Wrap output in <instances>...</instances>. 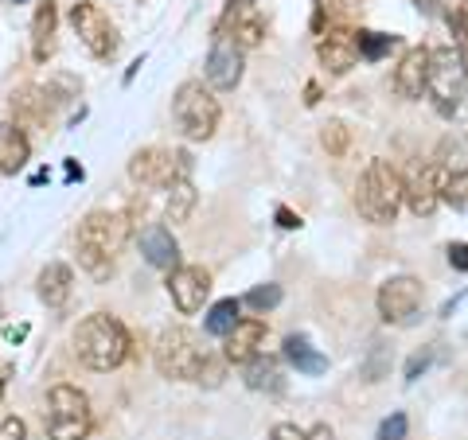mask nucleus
Wrapping results in <instances>:
<instances>
[{
	"label": "nucleus",
	"mask_w": 468,
	"mask_h": 440,
	"mask_svg": "<svg viewBox=\"0 0 468 440\" xmlns=\"http://www.w3.org/2000/svg\"><path fill=\"white\" fill-rule=\"evenodd\" d=\"M187 172H192V156L180 149H160V144L137 149L129 160V180L141 187H172L176 180H187Z\"/></svg>",
	"instance_id": "obj_7"
},
{
	"label": "nucleus",
	"mask_w": 468,
	"mask_h": 440,
	"mask_svg": "<svg viewBox=\"0 0 468 440\" xmlns=\"http://www.w3.org/2000/svg\"><path fill=\"white\" fill-rule=\"evenodd\" d=\"M261 347H266V320H258V316H246L234 324V331L223 340V359L227 362H254L261 355Z\"/></svg>",
	"instance_id": "obj_16"
},
{
	"label": "nucleus",
	"mask_w": 468,
	"mask_h": 440,
	"mask_svg": "<svg viewBox=\"0 0 468 440\" xmlns=\"http://www.w3.org/2000/svg\"><path fill=\"white\" fill-rule=\"evenodd\" d=\"M406 207L418 218H433L441 207V164H426L406 180Z\"/></svg>",
	"instance_id": "obj_17"
},
{
	"label": "nucleus",
	"mask_w": 468,
	"mask_h": 440,
	"mask_svg": "<svg viewBox=\"0 0 468 440\" xmlns=\"http://www.w3.org/2000/svg\"><path fill=\"white\" fill-rule=\"evenodd\" d=\"M129 234H133V218L122 215V211H90L79 223L75 234V254H79V266L90 273V277H110L122 249L129 246Z\"/></svg>",
	"instance_id": "obj_1"
},
{
	"label": "nucleus",
	"mask_w": 468,
	"mask_h": 440,
	"mask_svg": "<svg viewBox=\"0 0 468 440\" xmlns=\"http://www.w3.org/2000/svg\"><path fill=\"white\" fill-rule=\"evenodd\" d=\"M332 12H335V0H313V32L316 36H324L328 32V16H332Z\"/></svg>",
	"instance_id": "obj_30"
},
{
	"label": "nucleus",
	"mask_w": 468,
	"mask_h": 440,
	"mask_svg": "<svg viewBox=\"0 0 468 440\" xmlns=\"http://www.w3.org/2000/svg\"><path fill=\"white\" fill-rule=\"evenodd\" d=\"M430 362H433V351H418V355L406 362V378H410V382H414L418 374H426V366H430Z\"/></svg>",
	"instance_id": "obj_34"
},
{
	"label": "nucleus",
	"mask_w": 468,
	"mask_h": 440,
	"mask_svg": "<svg viewBox=\"0 0 468 440\" xmlns=\"http://www.w3.org/2000/svg\"><path fill=\"white\" fill-rule=\"evenodd\" d=\"M67 175H70V180H82V168L75 164V160H67Z\"/></svg>",
	"instance_id": "obj_38"
},
{
	"label": "nucleus",
	"mask_w": 468,
	"mask_h": 440,
	"mask_svg": "<svg viewBox=\"0 0 468 440\" xmlns=\"http://www.w3.org/2000/svg\"><path fill=\"white\" fill-rule=\"evenodd\" d=\"M378 440H406V414H390L378 424Z\"/></svg>",
	"instance_id": "obj_31"
},
{
	"label": "nucleus",
	"mask_w": 468,
	"mask_h": 440,
	"mask_svg": "<svg viewBox=\"0 0 468 440\" xmlns=\"http://www.w3.org/2000/svg\"><path fill=\"white\" fill-rule=\"evenodd\" d=\"M394 94L406 101H418L430 94V47H410L399 67H394Z\"/></svg>",
	"instance_id": "obj_15"
},
{
	"label": "nucleus",
	"mask_w": 468,
	"mask_h": 440,
	"mask_svg": "<svg viewBox=\"0 0 468 440\" xmlns=\"http://www.w3.org/2000/svg\"><path fill=\"white\" fill-rule=\"evenodd\" d=\"M215 36H227V39L239 43L242 51H250L266 39V20L258 16V8L250 5V0H227L223 16H218V24H215Z\"/></svg>",
	"instance_id": "obj_11"
},
{
	"label": "nucleus",
	"mask_w": 468,
	"mask_h": 440,
	"mask_svg": "<svg viewBox=\"0 0 468 440\" xmlns=\"http://www.w3.org/2000/svg\"><path fill=\"white\" fill-rule=\"evenodd\" d=\"M270 440H309V433L297 429V424H292V421H282V424H273Z\"/></svg>",
	"instance_id": "obj_33"
},
{
	"label": "nucleus",
	"mask_w": 468,
	"mask_h": 440,
	"mask_svg": "<svg viewBox=\"0 0 468 440\" xmlns=\"http://www.w3.org/2000/svg\"><path fill=\"white\" fill-rule=\"evenodd\" d=\"M285 359L297 366V374H309V378L328 371V359L309 343V335H289L285 340Z\"/></svg>",
	"instance_id": "obj_22"
},
{
	"label": "nucleus",
	"mask_w": 468,
	"mask_h": 440,
	"mask_svg": "<svg viewBox=\"0 0 468 440\" xmlns=\"http://www.w3.org/2000/svg\"><path fill=\"white\" fill-rule=\"evenodd\" d=\"M445 254H449V266H452V269L468 273V242H452V246L445 249Z\"/></svg>",
	"instance_id": "obj_35"
},
{
	"label": "nucleus",
	"mask_w": 468,
	"mask_h": 440,
	"mask_svg": "<svg viewBox=\"0 0 468 440\" xmlns=\"http://www.w3.org/2000/svg\"><path fill=\"white\" fill-rule=\"evenodd\" d=\"M43 424H48V440H86L94 429L90 398L70 382L51 386L43 402Z\"/></svg>",
	"instance_id": "obj_4"
},
{
	"label": "nucleus",
	"mask_w": 468,
	"mask_h": 440,
	"mask_svg": "<svg viewBox=\"0 0 468 440\" xmlns=\"http://www.w3.org/2000/svg\"><path fill=\"white\" fill-rule=\"evenodd\" d=\"M406 203V180L390 160H371L356 183V211L375 226H390Z\"/></svg>",
	"instance_id": "obj_3"
},
{
	"label": "nucleus",
	"mask_w": 468,
	"mask_h": 440,
	"mask_svg": "<svg viewBox=\"0 0 468 440\" xmlns=\"http://www.w3.org/2000/svg\"><path fill=\"white\" fill-rule=\"evenodd\" d=\"M316 58L328 75H347L351 67L359 63V43H356V32L351 27H328L324 36L316 39Z\"/></svg>",
	"instance_id": "obj_14"
},
{
	"label": "nucleus",
	"mask_w": 468,
	"mask_h": 440,
	"mask_svg": "<svg viewBox=\"0 0 468 440\" xmlns=\"http://www.w3.org/2000/svg\"><path fill=\"white\" fill-rule=\"evenodd\" d=\"M468 63L457 47H433L430 51V98L441 113H452L464 98Z\"/></svg>",
	"instance_id": "obj_8"
},
{
	"label": "nucleus",
	"mask_w": 468,
	"mask_h": 440,
	"mask_svg": "<svg viewBox=\"0 0 468 440\" xmlns=\"http://www.w3.org/2000/svg\"><path fill=\"white\" fill-rule=\"evenodd\" d=\"M246 304L254 308V312H270V308L282 304V285H258L246 292Z\"/></svg>",
	"instance_id": "obj_29"
},
{
	"label": "nucleus",
	"mask_w": 468,
	"mask_h": 440,
	"mask_svg": "<svg viewBox=\"0 0 468 440\" xmlns=\"http://www.w3.org/2000/svg\"><path fill=\"white\" fill-rule=\"evenodd\" d=\"M421 300H426V288H421L418 277L410 273H399V277H387L383 285H378V316L387 320V324H410L418 312H421Z\"/></svg>",
	"instance_id": "obj_10"
},
{
	"label": "nucleus",
	"mask_w": 468,
	"mask_h": 440,
	"mask_svg": "<svg viewBox=\"0 0 468 440\" xmlns=\"http://www.w3.org/2000/svg\"><path fill=\"white\" fill-rule=\"evenodd\" d=\"M129 351H133V335L129 328L122 324L117 316H106V312H94L86 316L79 331H75V355L82 366H90V371L106 374V371H117Z\"/></svg>",
	"instance_id": "obj_2"
},
{
	"label": "nucleus",
	"mask_w": 468,
	"mask_h": 440,
	"mask_svg": "<svg viewBox=\"0 0 468 440\" xmlns=\"http://www.w3.org/2000/svg\"><path fill=\"white\" fill-rule=\"evenodd\" d=\"M246 386L250 390H261V393H282L285 378H282V366H277V359L270 355H258L254 362H246Z\"/></svg>",
	"instance_id": "obj_23"
},
{
	"label": "nucleus",
	"mask_w": 468,
	"mask_h": 440,
	"mask_svg": "<svg viewBox=\"0 0 468 440\" xmlns=\"http://www.w3.org/2000/svg\"><path fill=\"white\" fill-rule=\"evenodd\" d=\"M32 160V141L20 125H0V175H16Z\"/></svg>",
	"instance_id": "obj_21"
},
{
	"label": "nucleus",
	"mask_w": 468,
	"mask_h": 440,
	"mask_svg": "<svg viewBox=\"0 0 468 440\" xmlns=\"http://www.w3.org/2000/svg\"><path fill=\"white\" fill-rule=\"evenodd\" d=\"M309 440H335V433L328 429V424H313V429H309Z\"/></svg>",
	"instance_id": "obj_37"
},
{
	"label": "nucleus",
	"mask_w": 468,
	"mask_h": 440,
	"mask_svg": "<svg viewBox=\"0 0 468 440\" xmlns=\"http://www.w3.org/2000/svg\"><path fill=\"white\" fill-rule=\"evenodd\" d=\"M277 226H282V230H297L301 226V215H292L289 207H277Z\"/></svg>",
	"instance_id": "obj_36"
},
{
	"label": "nucleus",
	"mask_w": 468,
	"mask_h": 440,
	"mask_svg": "<svg viewBox=\"0 0 468 440\" xmlns=\"http://www.w3.org/2000/svg\"><path fill=\"white\" fill-rule=\"evenodd\" d=\"M0 440H27V424L20 417H5L0 421Z\"/></svg>",
	"instance_id": "obj_32"
},
{
	"label": "nucleus",
	"mask_w": 468,
	"mask_h": 440,
	"mask_svg": "<svg viewBox=\"0 0 468 440\" xmlns=\"http://www.w3.org/2000/svg\"><path fill=\"white\" fill-rule=\"evenodd\" d=\"M320 144H324L332 156H344L347 144H351V129L344 121H328L324 129H320Z\"/></svg>",
	"instance_id": "obj_28"
},
{
	"label": "nucleus",
	"mask_w": 468,
	"mask_h": 440,
	"mask_svg": "<svg viewBox=\"0 0 468 440\" xmlns=\"http://www.w3.org/2000/svg\"><path fill=\"white\" fill-rule=\"evenodd\" d=\"M441 203L449 207H468V172H452V168H441Z\"/></svg>",
	"instance_id": "obj_27"
},
{
	"label": "nucleus",
	"mask_w": 468,
	"mask_h": 440,
	"mask_svg": "<svg viewBox=\"0 0 468 440\" xmlns=\"http://www.w3.org/2000/svg\"><path fill=\"white\" fill-rule=\"evenodd\" d=\"M156 371L165 378H176V382H199L203 366H207V351L199 347V335L192 328L176 324V328H165L156 340Z\"/></svg>",
	"instance_id": "obj_5"
},
{
	"label": "nucleus",
	"mask_w": 468,
	"mask_h": 440,
	"mask_svg": "<svg viewBox=\"0 0 468 440\" xmlns=\"http://www.w3.org/2000/svg\"><path fill=\"white\" fill-rule=\"evenodd\" d=\"M55 32H58V8H55V0H43L36 8V20H32V58L36 63H48L55 55Z\"/></svg>",
	"instance_id": "obj_20"
},
{
	"label": "nucleus",
	"mask_w": 468,
	"mask_h": 440,
	"mask_svg": "<svg viewBox=\"0 0 468 440\" xmlns=\"http://www.w3.org/2000/svg\"><path fill=\"white\" fill-rule=\"evenodd\" d=\"M168 297L184 316H196L211 297V273L203 266H180L168 273Z\"/></svg>",
	"instance_id": "obj_13"
},
{
	"label": "nucleus",
	"mask_w": 468,
	"mask_h": 440,
	"mask_svg": "<svg viewBox=\"0 0 468 440\" xmlns=\"http://www.w3.org/2000/svg\"><path fill=\"white\" fill-rule=\"evenodd\" d=\"M172 117L187 141H211L218 129V101L211 86H203L199 79L180 82L172 94Z\"/></svg>",
	"instance_id": "obj_6"
},
{
	"label": "nucleus",
	"mask_w": 468,
	"mask_h": 440,
	"mask_svg": "<svg viewBox=\"0 0 468 440\" xmlns=\"http://www.w3.org/2000/svg\"><path fill=\"white\" fill-rule=\"evenodd\" d=\"M356 43H359V58H367V63H378V58H387L390 51L402 47L399 36H383V32H356Z\"/></svg>",
	"instance_id": "obj_26"
},
{
	"label": "nucleus",
	"mask_w": 468,
	"mask_h": 440,
	"mask_svg": "<svg viewBox=\"0 0 468 440\" xmlns=\"http://www.w3.org/2000/svg\"><path fill=\"white\" fill-rule=\"evenodd\" d=\"M141 254H144V261H149L153 269H165V273L180 269V246H176L172 230L160 226V223L141 230Z\"/></svg>",
	"instance_id": "obj_18"
},
{
	"label": "nucleus",
	"mask_w": 468,
	"mask_h": 440,
	"mask_svg": "<svg viewBox=\"0 0 468 440\" xmlns=\"http://www.w3.org/2000/svg\"><path fill=\"white\" fill-rule=\"evenodd\" d=\"M0 398H5V374H0Z\"/></svg>",
	"instance_id": "obj_39"
},
{
	"label": "nucleus",
	"mask_w": 468,
	"mask_h": 440,
	"mask_svg": "<svg viewBox=\"0 0 468 440\" xmlns=\"http://www.w3.org/2000/svg\"><path fill=\"white\" fill-rule=\"evenodd\" d=\"M239 312H242V300L227 297V300L211 304V312H207V320H203V328H207V335H215V340H227V335L234 331V324L242 320Z\"/></svg>",
	"instance_id": "obj_24"
},
{
	"label": "nucleus",
	"mask_w": 468,
	"mask_h": 440,
	"mask_svg": "<svg viewBox=\"0 0 468 440\" xmlns=\"http://www.w3.org/2000/svg\"><path fill=\"white\" fill-rule=\"evenodd\" d=\"M203 75H207L211 90H234L242 82V47L227 36H215L207 63H203Z\"/></svg>",
	"instance_id": "obj_12"
},
{
	"label": "nucleus",
	"mask_w": 468,
	"mask_h": 440,
	"mask_svg": "<svg viewBox=\"0 0 468 440\" xmlns=\"http://www.w3.org/2000/svg\"><path fill=\"white\" fill-rule=\"evenodd\" d=\"M196 187H192V180H176L172 187H168V203H165V215H168V223H187L192 218V211H196Z\"/></svg>",
	"instance_id": "obj_25"
},
{
	"label": "nucleus",
	"mask_w": 468,
	"mask_h": 440,
	"mask_svg": "<svg viewBox=\"0 0 468 440\" xmlns=\"http://www.w3.org/2000/svg\"><path fill=\"white\" fill-rule=\"evenodd\" d=\"M70 24H75V36L86 51H90L98 63H110L122 47V36H117V24L110 20V12L94 5V0H79L75 8H70Z\"/></svg>",
	"instance_id": "obj_9"
},
{
	"label": "nucleus",
	"mask_w": 468,
	"mask_h": 440,
	"mask_svg": "<svg viewBox=\"0 0 468 440\" xmlns=\"http://www.w3.org/2000/svg\"><path fill=\"white\" fill-rule=\"evenodd\" d=\"M36 292L48 308H67L70 292H75V273H70V266H63V261H48L36 277Z\"/></svg>",
	"instance_id": "obj_19"
}]
</instances>
